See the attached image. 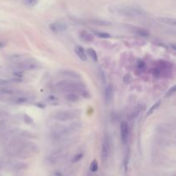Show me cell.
<instances>
[{
  "instance_id": "cell-1",
  "label": "cell",
  "mask_w": 176,
  "mask_h": 176,
  "mask_svg": "<svg viewBox=\"0 0 176 176\" xmlns=\"http://www.w3.org/2000/svg\"><path fill=\"white\" fill-rule=\"evenodd\" d=\"M58 89L64 93H76L84 97H89V94L86 89V87L79 82L63 80L57 83Z\"/></svg>"
},
{
  "instance_id": "cell-2",
  "label": "cell",
  "mask_w": 176,
  "mask_h": 176,
  "mask_svg": "<svg viewBox=\"0 0 176 176\" xmlns=\"http://www.w3.org/2000/svg\"><path fill=\"white\" fill-rule=\"evenodd\" d=\"M109 10L113 14L130 17H138L145 15V11L143 9L134 5H125V4L113 5L112 7H110Z\"/></svg>"
},
{
  "instance_id": "cell-3",
  "label": "cell",
  "mask_w": 176,
  "mask_h": 176,
  "mask_svg": "<svg viewBox=\"0 0 176 176\" xmlns=\"http://www.w3.org/2000/svg\"><path fill=\"white\" fill-rule=\"evenodd\" d=\"M12 60H10L14 65L15 68L16 70H34L37 68V64L34 60L27 58L24 55H16L11 58Z\"/></svg>"
},
{
  "instance_id": "cell-4",
  "label": "cell",
  "mask_w": 176,
  "mask_h": 176,
  "mask_svg": "<svg viewBox=\"0 0 176 176\" xmlns=\"http://www.w3.org/2000/svg\"><path fill=\"white\" fill-rule=\"evenodd\" d=\"M77 129L76 124H71L69 126H57L51 131V138L53 140H61L72 133Z\"/></svg>"
},
{
  "instance_id": "cell-5",
  "label": "cell",
  "mask_w": 176,
  "mask_h": 176,
  "mask_svg": "<svg viewBox=\"0 0 176 176\" xmlns=\"http://www.w3.org/2000/svg\"><path fill=\"white\" fill-rule=\"evenodd\" d=\"M81 114V112L78 110H66V111H60L58 112L53 115V119L58 120V121H62V122H66L76 119L79 118Z\"/></svg>"
},
{
  "instance_id": "cell-6",
  "label": "cell",
  "mask_w": 176,
  "mask_h": 176,
  "mask_svg": "<svg viewBox=\"0 0 176 176\" xmlns=\"http://www.w3.org/2000/svg\"><path fill=\"white\" fill-rule=\"evenodd\" d=\"M110 151H111V143L109 140V137L106 136L102 145V159L104 162L107 161L110 155Z\"/></svg>"
},
{
  "instance_id": "cell-7",
  "label": "cell",
  "mask_w": 176,
  "mask_h": 176,
  "mask_svg": "<svg viewBox=\"0 0 176 176\" xmlns=\"http://www.w3.org/2000/svg\"><path fill=\"white\" fill-rule=\"evenodd\" d=\"M49 29L52 32L58 34V33H62L65 32L67 29V24L65 23L64 22H54L49 25Z\"/></svg>"
},
{
  "instance_id": "cell-8",
  "label": "cell",
  "mask_w": 176,
  "mask_h": 176,
  "mask_svg": "<svg viewBox=\"0 0 176 176\" xmlns=\"http://www.w3.org/2000/svg\"><path fill=\"white\" fill-rule=\"evenodd\" d=\"M129 138V125L126 121L120 123V138L123 143H126Z\"/></svg>"
},
{
  "instance_id": "cell-9",
  "label": "cell",
  "mask_w": 176,
  "mask_h": 176,
  "mask_svg": "<svg viewBox=\"0 0 176 176\" xmlns=\"http://www.w3.org/2000/svg\"><path fill=\"white\" fill-rule=\"evenodd\" d=\"M79 38H80L83 41H84L85 43H90V42H92V41L94 40L93 35H91L90 33L85 31V30H83V31H81V32L79 33Z\"/></svg>"
},
{
  "instance_id": "cell-10",
  "label": "cell",
  "mask_w": 176,
  "mask_h": 176,
  "mask_svg": "<svg viewBox=\"0 0 176 176\" xmlns=\"http://www.w3.org/2000/svg\"><path fill=\"white\" fill-rule=\"evenodd\" d=\"M75 53L76 54V56L82 60V61H86L87 60V53L85 52V50L80 46H76L75 47Z\"/></svg>"
},
{
  "instance_id": "cell-11",
  "label": "cell",
  "mask_w": 176,
  "mask_h": 176,
  "mask_svg": "<svg viewBox=\"0 0 176 176\" xmlns=\"http://www.w3.org/2000/svg\"><path fill=\"white\" fill-rule=\"evenodd\" d=\"M113 97V89L112 85H108L105 91V99L106 103H110Z\"/></svg>"
},
{
  "instance_id": "cell-12",
  "label": "cell",
  "mask_w": 176,
  "mask_h": 176,
  "mask_svg": "<svg viewBox=\"0 0 176 176\" xmlns=\"http://www.w3.org/2000/svg\"><path fill=\"white\" fill-rule=\"evenodd\" d=\"M159 21L165 23V24H168V25H170V26H173L175 27L176 25V22L175 18H168V17H162V18H159Z\"/></svg>"
},
{
  "instance_id": "cell-13",
  "label": "cell",
  "mask_w": 176,
  "mask_h": 176,
  "mask_svg": "<svg viewBox=\"0 0 176 176\" xmlns=\"http://www.w3.org/2000/svg\"><path fill=\"white\" fill-rule=\"evenodd\" d=\"M66 100L69 101L70 102H76L77 101H79L80 97L76 93H67V96H65Z\"/></svg>"
},
{
  "instance_id": "cell-14",
  "label": "cell",
  "mask_w": 176,
  "mask_h": 176,
  "mask_svg": "<svg viewBox=\"0 0 176 176\" xmlns=\"http://www.w3.org/2000/svg\"><path fill=\"white\" fill-rule=\"evenodd\" d=\"M62 73H63V75H64V76H70V77H71V78H80V77H81L80 74H78L77 72L73 71V70H64Z\"/></svg>"
},
{
  "instance_id": "cell-15",
  "label": "cell",
  "mask_w": 176,
  "mask_h": 176,
  "mask_svg": "<svg viewBox=\"0 0 176 176\" xmlns=\"http://www.w3.org/2000/svg\"><path fill=\"white\" fill-rule=\"evenodd\" d=\"M89 23L91 24H95V25H98V26H108V25H111L110 23L108 22H105V21H102V20H97V19H95V20H90L89 21Z\"/></svg>"
},
{
  "instance_id": "cell-16",
  "label": "cell",
  "mask_w": 176,
  "mask_h": 176,
  "mask_svg": "<svg viewBox=\"0 0 176 176\" xmlns=\"http://www.w3.org/2000/svg\"><path fill=\"white\" fill-rule=\"evenodd\" d=\"M87 53H88V54L89 55V57L92 59L93 61L97 62V60H98L97 53H96V52L93 48H89V49L87 50Z\"/></svg>"
},
{
  "instance_id": "cell-17",
  "label": "cell",
  "mask_w": 176,
  "mask_h": 176,
  "mask_svg": "<svg viewBox=\"0 0 176 176\" xmlns=\"http://www.w3.org/2000/svg\"><path fill=\"white\" fill-rule=\"evenodd\" d=\"M160 105H161V101H158L156 103H155L154 105L152 106L149 109V111L147 112V116H150V115L160 106Z\"/></svg>"
},
{
  "instance_id": "cell-18",
  "label": "cell",
  "mask_w": 176,
  "mask_h": 176,
  "mask_svg": "<svg viewBox=\"0 0 176 176\" xmlns=\"http://www.w3.org/2000/svg\"><path fill=\"white\" fill-rule=\"evenodd\" d=\"M89 169L92 173H95L98 170V162L96 160H94L92 161V162L90 163V167H89Z\"/></svg>"
},
{
  "instance_id": "cell-19",
  "label": "cell",
  "mask_w": 176,
  "mask_h": 176,
  "mask_svg": "<svg viewBox=\"0 0 176 176\" xmlns=\"http://www.w3.org/2000/svg\"><path fill=\"white\" fill-rule=\"evenodd\" d=\"M94 35H96L97 37L99 38H102V39H107L110 37V35L106 33V32H100V31H95L94 32Z\"/></svg>"
},
{
  "instance_id": "cell-20",
  "label": "cell",
  "mask_w": 176,
  "mask_h": 176,
  "mask_svg": "<svg viewBox=\"0 0 176 176\" xmlns=\"http://www.w3.org/2000/svg\"><path fill=\"white\" fill-rule=\"evenodd\" d=\"M136 33L138 35H139L140 36H143V37H147L149 36V32L145 29H136Z\"/></svg>"
},
{
  "instance_id": "cell-21",
  "label": "cell",
  "mask_w": 176,
  "mask_h": 176,
  "mask_svg": "<svg viewBox=\"0 0 176 176\" xmlns=\"http://www.w3.org/2000/svg\"><path fill=\"white\" fill-rule=\"evenodd\" d=\"M145 69V64L143 61H138V65H137V70H139V72H143Z\"/></svg>"
},
{
  "instance_id": "cell-22",
  "label": "cell",
  "mask_w": 176,
  "mask_h": 176,
  "mask_svg": "<svg viewBox=\"0 0 176 176\" xmlns=\"http://www.w3.org/2000/svg\"><path fill=\"white\" fill-rule=\"evenodd\" d=\"M23 3L28 6H35L37 4V0H23Z\"/></svg>"
},
{
  "instance_id": "cell-23",
  "label": "cell",
  "mask_w": 176,
  "mask_h": 176,
  "mask_svg": "<svg viewBox=\"0 0 176 176\" xmlns=\"http://www.w3.org/2000/svg\"><path fill=\"white\" fill-rule=\"evenodd\" d=\"M176 90V87L175 86H173L172 88H170L169 89V90L167 92V94H166V97H168V96H172L174 94H175V92Z\"/></svg>"
},
{
  "instance_id": "cell-24",
  "label": "cell",
  "mask_w": 176,
  "mask_h": 176,
  "mask_svg": "<svg viewBox=\"0 0 176 176\" xmlns=\"http://www.w3.org/2000/svg\"><path fill=\"white\" fill-rule=\"evenodd\" d=\"M83 154H77V155H76L74 157H73V159H72V162H79L82 158H83Z\"/></svg>"
},
{
  "instance_id": "cell-25",
  "label": "cell",
  "mask_w": 176,
  "mask_h": 176,
  "mask_svg": "<svg viewBox=\"0 0 176 176\" xmlns=\"http://www.w3.org/2000/svg\"><path fill=\"white\" fill-rule=\"evenodd\" d=\"M153 75H154L155 76H156V77L161 76V75H162V70H161V69H160V68H155V69L153 70Z\"/></svg>"
},
{
  "instance_id": "cell-26",
  "label": "cell",
  "mask_w": 176,
  "mask_h": 176,
  "mask_svg": "<svg viewBox=\"0 0 176 176\" xmlns=\"http://www.w3.org/2000/svg\"><path fill=\"white\" fill-rule=\"evenodd\" d=\"M132 80V76H131L130 75H126V76L124 77V81H125L126 83H131Z\"/></svg>"
}]
</instances>
